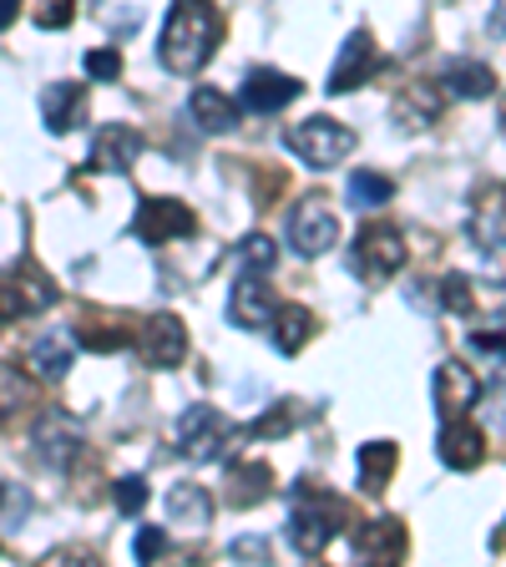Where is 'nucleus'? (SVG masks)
<instances>
[{"label": "nucleus", "instance_id": "nucleus-41", "mask_svg": "<svg viewBox=\"0 0 506 567\" xmlns=\"http://www.w3.org/2000/svg\"><path fill=\"white\" fill-rule=\"evenodd\" d=\"M16 16H21V0H0V31H6Z\"/></svg>", "mask_w": 506, "mask_h": 567}, {"label": "nucleus", "instance_id": "nucleus-26", "mask_svg": "<svg viewBox=\"0 0 506 567\" xmlns=\"http://www.w3.org/2000/svg\"><path fill=\"white\" fill-rule=\"evenodd\" d=\"M269 334H273V350L279 354H299L314 340V315H309L304 305H279L269 319Z\"/></svg>", "mask_w": 506, "mask_h": 567}, {"label": "nucleus", "instance_id": "nucleus-4", "mask_svg": "<svg viewBox=\"0 0 506 567\" xmlns=\"http://www.w3.org/2000/svg\"><path fill=\"white\" fill-rule=\"evenodd\" d=\"M283 142H289V153L299 157V163H309V167H340L344 157L354 153V132L344 127V122H334V117H304V122H295V127L283 132Z\"/></svg>", "mask_w": 506, "mask_h": 567}, {"label": "nucleus", "instance_id": "nucleus-27", "mask_svg": "<svg viewBox=\"0 0 506 567\" xmlns=\"http://www.w3.org/2000/svg\"><path fill=\"white\" fill-rule=\"evenodd\" d=\"M31 405H35V380L25 375L21 365L0 360V431L21 421V415L31 411Z\"/></svg>", "mask_w": 506, "mask_h": 567}, {"label": "nucleus", "instance_id": "nucleus-33", "mask_svg": "<svg viewBox=\"0 0 506 567\" xmlns=\"http://www.w3.org/2000/svg\"><path fill=\"white\" fill-rule=\"evenodd\" d=\"M441 305H446V315L472 319L476 295H472V284H466V274H446V279H441Z\"/></svg>", "mask_w": 506, "mask_h": 567}, {"label": "nucleus", "instance_id": "nucleus-37", "mask_svg": "<svg viewBox=\"0 0 506 567\" xmlns=\"http://www.w3.org/2000/svg\"><path fill=\"white\" fill-rule=\"evenodd\" d=\"M71 16H76V0H41V6H35V25H41V31L71 25Z\"/></svg>", "mask_w": 506, "mask_h": 567}, {"label": "nucleus", "instance_id": "nucleus-7", "mask_svg": "<svg viewBox=\"0 0 506 567\" xmlns=\"http://www.w3.org/2000/svg\"><path fill=\"white\" fill-rule=\"evenodd\" d=\"M234 436H238L234 421H228L218 405H208V401L188 405V411L177 415V451H183L188 461H218Z\"/></svg>", "mask_w": 506, "mask_h": 567}, {"label": "nucleus", "instance_id": "nucleus-1", "mask_svg": "<svg viewBox=\"0 0 506 567\" xmlns=\"http://www.w3.org/2000/svg\"><path fill=\"white\" fill-rule=\"evenodd\" d=\"M224 41V16L213 0H177L173 11H167V25L157 35V56L173 76H198L203 66L213 61Z\"/></svg>", "mask_w": 506, "mask_h": 567}, {"label": "nucleus", "instance_id": "nucleus-24", "mask_svg": "<svg viewBox=\"0 0 506 567\" xmlns=\"http://www.w3.org/2000/svg\"><path fill=\"white\" fill-rule=\"evenodd\" d=\"M466 234L476 238V248L506 238V188H482V198L466 213Z\"/></svg>", "mask_w": 506, "mask_h": 567}, {"label": "nucleus", "instance_id": "nucleus-31", "mask_svg": "<svg viewBox=\"0 0 506 567\" xmlns=\"http://www.w3.org/2000/svg\"><path fill=\"white\" fill-rule=\"evenodd\" d=\"M299 421H304V405H299V401H273V411L259 415V421L248 425L244 436H254V441H279V436H289Z\"/></svg>", "mask_w": 506, "mask_h": 567}, {"label": "nucleus", "instance_id": "nucleus-11", "mask_svg": "<svg viewBox=\"0 0 506 567\" xmlns=\"http://www.w3.org/2000/svg\"><path fill=\"white\" fill-rule=\"evenodd\" d=\"M436 456L446 461L451 472H476L486 461V431L472 421V415H451V421H441Z\"/></svg>", "mask_w": 506, "mask_h": 567}, {"label": "nucleus", "instance_id": "nucleus-42", "mask_svg": "<svg viewBox=\"0 0 506 567\" xmlns=\"http://www.w3.org/2000/svg\"><path fill=\"white\" fill-rule=\"evenodd\" d=\"M492 31L506 35V0H496V11H492Z\"/></svg>", "mask_w": 506, "mask_h": 567}, {"label": "nucleus", "instance_id": "nucleus-17", "mask_svg": "<svg viewBox=\"0 0 506 567\" xmlns=\"http://www.w3.org/2000/svg\"><path fill=\"white\" fill-rule=\"evenodd\" d=\"M304 92L299 86V76H283V71L273 66H259L244 76V106L248 112H259V117H273V112H283V106L295 102V96Z\"/></svg>", "mask_w": 506, "mask_h": 567}, {"label": "nucleus", "instance_id": "nucleus-34", "mask_svg": "<svg viewBox=\"0 0 506 567\" xmlns=\"http://www.w3.org/2000/svg\"><path fill=\"white\" fill-rule=\"evenodd\" d=\"M238 259H244V269L269 274L273 264H279V244H273L269 234H248L244 244H238Z\"/></svg>", "mask_w": 506, "mask_h": 567}, {"label": "nucleus", "instance_id": "nucleus-44", "mask_svg": "<svg viewBox=\"0 0 506 567\" xmlns=\"http://www.w3.org/2000/svg\"><path fill=\"white\" fill-rule=\"evenodd\" d=\"M0 502H6V482H0Z\"/></svg>", "mask_w": 506, "mask_h": 567}, {"label": "nucleus", "instance_id": "nucleus-16", "mask_svg": "<svg viewBox=\"0 0 506 567\" xmlns=\"http://www.w3.org/2000/svg\"><path fill=\"white\" fill-rule=\"evenodd\" d=\"M142 157V132L127 122H112V127L96 132L92 157H86V173H127Z\"/></svg>", "mask_w": 506, "mask_h": 567}, {"label": "nucleus", "instance_id": "nucleus-15", "mask_svg": "<svg viewBox=\"0 0 506 567\" xmlns=\"http://www.w3.org/2000/svg\"><path fill=\"white\" fill-rule=\"evenodd\" d=\"M31 451L47 461L51 472H71V461L82 456V431L66 421V415H41V425L31 431Z\"/></svg>", "mask_w": 506, "mask_h": 567}, {"label": "nucleus", "instance_id": "nucleus-25", "mask_svg": "<svg viewBox=\"0 0 506 567\" xmlns=\"http://www.w3.org/2000/svg\"><path fill=\"white\" fill-rule=\"evenodd\" d=\"M71 360H76V334L47 330L41 340L31 344V370L41 380H66L71 375Z\"/></svg>", "mask_w": 506, "mask_h": 567}, {"label": "nucleus", "instance_id": "nucleus-22", "mask_svg": "<svg viewBox=\"0 0 506 567\" xmlns=\"http://www.w3.org/2000/svg\"><path fill=\"white\" fill-rule=\"evenodd\" d=\"M188 117L198 132H208V137H224V132L238 127V106L234 96H224L218 86H198V92L188 96Z\"/></svg>", "mask_w": 506, "mask_h": 567}, {"label": "nucleus", "instance_id": "nucleus-18", "mask_svg": "<svg viewBox=\"0 0 506 567\" xmlns=\"http://www.w3.org/2000/svg\"><path fill=\"white\" fill-rule=\"evenodd\" d=\"M441 112H446V86L425 82V76H415V82L405 86L401 96H395V122H401L405 132H425V127H436Z\"/></svg>", "mask_w": 506, "mask_h": 567}, {"label": "nucleus", "instance_id": "nucleus-43", "mask_svg": "<svg viewBox=\"0 0 506 567\" xmlns=\"http://www.w3.org/2000/svg\"><path fill=\"white\" fill-rule=\"evenodd\" d=\"M502 137H506V96H502Z\"/></svg>", "mask_w": 506, "mask_h": 567}, {"label": "nucleus", "instance_id": "nucleus-29", "mask_svg": "<svg viewBox=\"0 0 506 567\" xmlns=\"http://www.w3.org/2000/svg\"><path fill=\"white\" fill-rule=\"evenodd\" d=\"M390 198H395V183H390L385 173H370V167L350 173V188H344V203H350V208L375 213V208H385Z\"/></svg>", "mask_w": 506, "mask_h": 567}, {"label": "nucleus", "instance_id": "nucleus-14", "mask_svg": "<svg viewBox=\"0 0 506 567\" xmlns=\"http://www.w3.org/2000/svg\"><path fill=\"white\" fill-rule=\"evenodd\" d=\"M431 395H436L441 421H451V415H472L476 401H482V380L461 365V360H446V365H436V375H431Z\"/></svg>", "mask_w": 506, "mask_h": 567}, {"label": "nucleus", "instance_id": "nucleus-8", "mask_svg": "<svg viewBox=\"0 0 506 567\" xmlns=\"http://www.w3.org/2000/svg\"><path fill=\"white\" fill-rule=\"evenodd\" d=\"M132 234L147 248H167V244H177V238L198 234V213L183 198H142L137 218H132Z\"/></svg>", "mask_w": 506, "mask_h": 567}, {"label": "nucleus", "instance_id": "nucleus-9", "mask_svg": "<svg viewBox=\"0 0 506 567\" xmlns=\"http://www.w3.org/2000/svg\"><path fill=\"white\" fill-rule=\"evenodd\" d=\"M132 350H137L142 365L153 370H173L188 360V324L177 315H147L137 319V340H132Z\"/></svg>", "mask_w": 506, "mask_h": 567}, {"label": "nucleus", "instance_id": "nucleus-20", "mask_svg": "<svg viewBox=\"0 0 506 567\" xmlns=\"http://www.w3.org/2000/svg\"><path fill=\"white\" fill-rule=\"evenodd\" d=\"M41 117H47V132H56V137L76 132L82 127V117H86V86L51 82L47 92H41Z\"/></svg>", "mask_w": 506, "mask_h": 567}, {"label": "nucleus", "instance_id": "nucleus-38", "mask_svg": "<svg viewBox=\"0 0 506 567\" xmlns=\"http://www.w3.org/2000/svg\"><path fill=\"white\" fill-rule=\"evenodd\" d=\"M167 547H173V543H167V532H163V527H142L137 537H132V553H137L142 563H157V557H163Z\"/></svg>", "mask_w": 506, "mask_h": 567}, {"label": "nucleus", "instance_id": "nucleus-19", "mask_svg": "<svg viewBox=\"0 0 506 567\" xmlns=\"http://www.w3.org/2000/svg\"><path fill=\"white\" fill-rule=\"evenodd\" d=\"M273 492V472H269V461H234L224 476V507H259L264 496Z\"/></svg>", "mask_w": 506, "mask_h": 567}, {"label": "nucleus", "instance_id": "nucleus-2", "mask_svg": "<svg viewBox=\"0 0 506 567\" xmlns=\"http://www.w3.org/2000/svg\"><path fill=\"white\" fill-rule=\"evenodd\" d=\"M350 522V507H344L334 492H324L319 482H299L295 486V512H289V547L299 557H324V547L334 543Z\"/></svg>", "mask_w": 506, "mask_h": 567}, {"label": "nucleus", "instance_id": "nucleus-23", "mask_svg": "<svg viewBox=\"0 0 506 567\" xmlns=\"http://www.w3.org/2000/svg\"><path fill=\"white\" fill-rule=\"evenodd\" d=\"M395 461H401L395 441H365V446H360V456H354V476H360V492H365V496H380V492H385L390 476H395Z\"/></svg>", "mask_w": 506, "mask_h": 567}, {"label": "nucleus", "instance_id": "nucleus-40", "mask_svg": "<svg viewBox=\"0 0 506 567\" xmlns=\"http://www.w3.org/2000/svg\"><path fill=\"white\" fill-rule=\"evenodd\" d=\"M228 557H234V563H269V537H238V543L228 547Z\"/></svg>", "mask_w": 506, "mask_h": 567}, {"label": "nucleus", "instance_id": "nucleus-30", "mask_svg": "<svg viewBox=\"0 0 506 567\" xmlns=\"http://www.w3.org/2000/svg\"><path fill=\"white\" fill-rule=\"evenodd\" d=\"M167 512H173V522L208 527V522H213V496L203 492V486H193V482H177L173 496H167Z\"/></svg>", "mask_w": 506, "mask_h": 567}, {"label": "nucleus", "instance_id": "nucleus-21", "mask_svg": "<svg viewBox=\"0 0 506 567\" xmlns=\"http://www.w3.org/2000/svg\"><path fill=\"white\" fill-rule=\"evenodd\" d=\"M76 344H86V350H102V354H117V350H127L132 340H137V324L132 319H122V315H86V319H76Z\"/></svg>", "mask_w": 506, "mask_h": 567}, {"label": "nucleus", "instance_id": "nucleus-3", "mask_svg": "<svg viewBox=\"0 0 506 567\" xmlns=\"http://www.w3.org/2000/svg\"><path fill=\"white\" fill-rule=\"evenodd\" d=\"M350 269L354 279L365 284H385L405 269V238L395 224H365L350 244Z\"/></svg>", "mask_w": 506, "mask_h": 567}, {"label": "nucleus", "instance_id": "nucleus-6", "mask_svg": "<svg viewBox=\"0 0 506 567\" xmlns=\"http://www.w3.org/2000/svg\"><path fill=\"white\" fill-rule=\"evenodd\" d=\"M283 238H289V248H295L299 259H319V254H330L334 238H340V218H334V208L324 203V193H304V198L289 208Z\"/></svg>", "mask_w": 506, "mask_h": 567}, {"label": "nucleus", "instance_id": "nucleus-12", "mask_svg": "<svg viewBox=\"0 0 506 567\" xmlns=\"http://www.w3.org/2000/svg\"><path fill=\"white\" fill-rule=\"evenodd\" d=\"M380 71V47H375V35L370 31H350L344 35V51H340V61H334V71H330V92L334 96H344V92H360V86L370 82Z\"/></svg>", "mask_w": 506, "mask_h": 567}, {"label": "nucleus", "instance_id": "nucleus-28", "mask_svg": "<svg viewBox=\"0 0 506 567\" xmlns=\"http://www.w3.org/2000/svg\"><path fill=\"white\" fill-rule=\"evenodd\" d=\"M446 92L461 102H486L496 92V71L486 61H451L446 66Z\"/></svg>", "mask_w": 506, "mask_h": 567}, {"label": "nucleus", "instance_id": "nucleus-32", "mask_svg": "<svg viewBox=\"0 0 506 567\" xmlns=\"http://www.w3.org/2000/svg\"><path fill=\"white\" fill-rule=\"evenodd\" d=\"M466 344L492 354V360H506V315H492L486 324H472V330H466Z\"/></svg>", "mask_w": 506, "mask_h": 567}, {"label": "nucleus", "instance_id": "nucleus-36", "mask_svg": "<svg viewBox=\"0 0 506 567\" xmlns=\"http://www.w3.org/2000/svg\"><path fill=\"white\" fill-rule=\"evenodd\" d=\"M86 76H92V82H117V76H122V56L112 47L86 51Z\"/></svg>", "mask_w": 506, "mask_h": 567}, {"label": "nucleus", "instance_id": "nucleus-13", "mask_svg": "<svg viewBox=\"0 0 506 567\" xmlns=\"http://www.w3.org/2000/svg\"><path fill=\"white\" fill-rule=\"evenodd\" d=\"M354 557L360 563H405L411 553V537H405V522L401 517H370L354 527Z\"/></svg>", "mask_w": 506, "mask_h": 567}, {"label": "nucleus", "instance_id": "nucleus-10", "mask_svg": "<svg viewBox=\"0 0 506 567\" xmlns=\"http://www.w3.org/2000/svg\"><path fill=\"white\" fill-rule=\"evenodd\" d=\"M273 309H279V299H273L269 279L259 269H244V279L228 289V319H234L238 330H269Z\"/></svg>", "mask_w": 506, "mask_h": 567}, {"label": "nucleus", "instance_id": "nucleus-35", "mask_svg": "<svg viewBox=\"0 0 506 567\" xmlns=\"http://www.w3.org/2000/svg\"><path fill=\"white\" fill-rule=\"evenodd\" d=\"M112 496H117L122 517H142V507H147V482H142V476H117Z\"/></svg>", "mask_w": 506, "mask_h": 567}, {"label": "nucleus", "instance_id": "nucleus-5", "mask_svg": "<svg viewBox=\"0 0 506 567\" xmlns=\"http://www.w3.org/2000/svg\"><path fill=\"white\" fill-rule=\"evenodd\" d=\"M56 305V284L35 259H16L0 279V330L21 315H41V309Z\"/></svg>", "mask_w": 506, "mask_h": 567}, {"label": "nucleus", "instance_id": "nucleus-39", "mask_svg": "<svg viewBox=\"0 0 506 567\" xmlns=\"http://www.w3.org/2000/svg\"><path fill=\"white\" fill-rule=\"evenodd\" d=\"M482 274H486V284L506 289V238H496V244L482 248Z\"/></svg>", "mask_w": 506, "mask_h": 567}]
</instances>
